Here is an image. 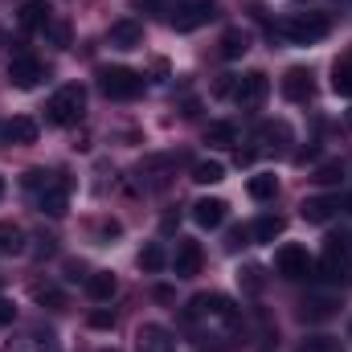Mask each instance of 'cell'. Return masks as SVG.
<instances>
[{"instance_id": "cell-1", "label": "cell", "mask_w": 352, "mask_h": 352, "mask_svg": "<svg viewBox=\"0 0 352 352\" xmlns=\"http://www.w3.org/2000/svg\"><path fill=\"white\" fill-rule=\"evenodd\" d=\"M184 320L201 332H217V328H234L238 324V307L226 295H197L184 307Z\"/></svg>"}, {"instance_id": "cell-2", "label": "cell", "mask_w": 352, "mask_h": 352, "mask_svg": "<svg viewBox=\"0 0 352 352\" xmlns=\"http://www.w3.org/2000/svg\"><path fill=\"white\" fill-rule=\"evenodd\" d=\"M328 16L324 12H299V16H287V21H278L274 25V33L278 37H287V41H295V45H311V41H324L328 37Z\"/></svg>"}, {"instance_id": "cell-3", "label": "cell", "mask_w": 352, "mask_h": 352, "mask_svg": "<svg viewBox=\"0 0 352 352\" xmlns=\"http://www.w3.org/2000/svg\"><path fill=\"white\" fill-rule=\"evenodd\" d=\"M82 111H87V90L82 87H62L54 98H50V107H45V115H50V123H58V127H74L78 119H82Z\"/></svg>"}, {"instance_id": "cell-4", "label": "cell", "mask_w": 352, "mask_h": 352, "mask_svg": "<svg viewBox=\"0 0 352 352\" xmlns=\"http://www.w3.org/2000/svg\"><path fill=\"white\" fill-rule=\"evenodd\" d=\"M98 90L107 98H140L144 78L135 70H127V66H107V70H98Z\"/></svg>"}, {"instance_id": "cell-5", "label": "cell", "mask_w": 352, "mask_h": 352, "mask_svg": "<svg viewBox=\"0 0 352 352\" xmlns=\"http://www.w3.org/2000/svg\"><path fill=\"white\" fill-rule=\"evenodd\" d=\"M217 16V4L213 0H176L173 8V29H180V33H188V29H201V25H209Z\"/></svg>"}, {"instance_id": "cell-6", "label": "cell", "mask_w": 352, "mask_h": 352, "mask_svg": "<svg viewBox=\"0 0 352 352\" xmlns=\"http://www.w3.org/2000/svg\"><path fill=\"white\" fill-rule=\"evenodd\" d=\"M320 278H328V283H352V263H349L344 238H328L324 258H320Z\"/></svg>"}, {"instance_id": "cell-7", "label": "cell", "mask_w": 352, "mask_h": 352, "mask_svg": "<svg viewBox=\"0 0 352 352\" xmlns=\"http://www.w3.org/2000/svg\"><path fill=\"white\" fill-rule=\"evenodd\" d=\"M41 78H45V66H41L37 58H29V54H16V58L8 62V82H12L16 90H33Z\"/></svg>"}, {"instance_id": "cell-8", "label": "cell", "mask_w": 352, "mask_h": 352, "mask_svg": "<svg viewBox=\"0 0 352 352\" xmlns=\"http://www.w3.org/2000/svg\"><path fill=\"white\" fill-rule=\"evenodd\" d=\"M311 270H316V263L307 258L303 246H283V250H278V274H283V278L299 283V278H311Z\"/></svg>"}, {"instance_id": "cell-9", "label": "cell", "mask_w": 352, "mask_h": 352, "mask_svg": "<svg viewBox=\"0 0 352 352\" xmlns=\"http://www.w3.org/2000/svg\"><path fill=\"white\" fill-rule=\"evenodd\" d=\"M266 90H270L266 74L263 70H250V74H242V78L234 82V98H238V107H258L266 98Z\"/></svg>"}, {"instance_id": "cell-10", "label": "cell", "mask_w": 352, "mask_h": 352, "mask_svg": "<svg viewBox=\"0 0 352 352\" xmlns=\"http://www.w3.org/2000/svg\"><path fill=\"white\" fill-rule=\"evenodd\" d=\"M66 201H70V180H66V176H54V180L41 188V197H37L41 213H50V217H62V213H66Z\"/></svg>"}, {"instance_id": "cell-11", "label": "cell", "mask_w": 352, "mask_h": 352, "mask_svg": "<svg viewBox=\"0 0 352 352\" xmlns=\"http://www.w3.org/2000/svg\"><path fill=\"white\" fill-rule=\"evenodd\" d=\"M135 344H140V352H176V340L164 324H140Z\"/></svg>"}, {"instance_id": "cell-12", "label": "cell", "mask_w": 352, "mask_h": 352, "mask_svg": "<svg viewBox=\"0 0 352 352\" xmlns=\"http://www.w3.org/2000/svg\"><path fill=\"white\" fill-rule=\"evenodd\" d=\"M226 209H230V205H226L221 197H201V201L192 205V221H197L201 230H217V226L226 221Z\"/></svg>"}, {"instance_id": "cell-13", "label": "cell", "mask_w": 352, "mask_h": 352, "mask_svg": "<svg viewBox=\"0 0 352 352\" xmlns=\"http://www.w3.org/2000/svg\"><path fill=\"white\" fill-rule=\"evenodd\" d=\"M311 90H316L311 70H303V66L287 70V78H283V98H287V102H307V98H311Z\"/></svg>"}, {"instance_id": "cell-14", "label": "cell", "mask_w": 352, "mask_h": 352, "mask_svg": "<svg viewBox=\"0 0 352 352\" xmlns=\"http://www.w3.org/2000/svg\"><path fill=\"white\" fill-rule=\"evenodd\" d=\"M173 270H176V278H192L201 270V246L188 242V238H180L176 242V254H173Z\"/></svg>"}, {"instance_id": "cell-15", "label": "cell", "mask_w": 352, "mask_h": 352, "mask_svg": "<svg viewBox=\"0 0 352 352\" xmlns=\"http://www.w3.org/2000/svg\"><path fill=\"white\" fill-rule=\"evenodd\" d=\"M107 41L115 50H135V45H144V25L140 21H115L111 33H107Z\"/></svg>"}, {"instance_id": "cell-16", "label": "cell", "mask_w": 352, "mask_h": 352, "mask_svg": "<svg viewBox=\"0 0 352 352\" xmlns=\"http://www.w3.org/2000/svg\"><path fill=\"white\" fill-rule=\"evenodd\" d=\"M0 140L4 144H33L37 140V123L29 115H12L4 127H0Z\"/></svg>"}, {"instance_id": "cell-17", "label": "cell", "mask_w": 352, "mask_h": 352, "mask_svg": "<svg viewBox=\"0 0 352 352\" xmlns=\"http://www.w3.org/2000/svg\"><path fill=\"white\" fill-rule=\"evenodd\" d=\"M58 344H54V332H21V336H12L8 340V349L4 352H54Z\"/></svg>"}, {"instance_id": "cell-18", "label": "cell", "mask_w": 352, "mask_h": 352, "mask_svg": "<svg viewBox=\"0 0 352 352\" xmlns=\"http://www.w3.org/2000/svg\"><path fill=\"white\" fill-rule=\"evenodd\" d=\"M50 21H54V8L45 0H25L21 4V25L25 29H45Z\"/></svg>"}, {"instance_id": "cell-19", "label": "cell", "mask_w": 352, "mask_h": 352, "mask_svg": "<svg viewBox=\"0 0 352 352\" xmlns=\"http://www.w3.org/2000/svg\"><path fill=\"white\" fill-rule=\"evenodd\" d=\"M25 254V230L12 221H0V258H16Z\"/></svg>"}, {"instance_id": "cell-20", "label": "cell", "mask_w": 352, "mask_h": 352, "mask_svg": "<svg viewBox=\"0 0 352 352\" xmlns=\"http://www.w3.org/2000/svg\"><path fill=\"white\" fill-rule=\"evenodd\" d=\"M87 291H90V299L107 303V299L119 291V283H115V274H111V270H94V274H87Z\"/></svg>"}, {"instance_id": "cell-21", "label": "cell", "mask_w": 352, "mask_h": 352, "mask_svg": "<svg viewBox=\"0 0 352 352\" xmlns=\"http://www.w3.org/2000/svg\"><path fill=\"white\" fill-rule=\"evenodd\" d=\"M246 50H250V37H246L242 29H226V33H221V58H226V62H238Z\"/></svg>"}, {"instance_id": "cell-22", "label": "cell", "mask_w": 352, "mask_h": 352, "mask_svg": "<svg viewBox=\"0 0 352 352\" xmlns=\"http://www.w3.org/2000/svg\"><path fill=\"white\" fill-rule=\"evenodd\" d=\"M299 209H303V221H316V226H324V221L336 213V201H328V197H311V201H303Z\"/></svg>"}, {"instance_id": "cell-23", "label": "cell", "mask_w": 352, "mask_h": 352, "mask_svg": "<svg viewBox=\"0 0 352 352\" xmlns=\"http://www.w3.org/2000/svg\"><path fill=\"white\" fill-rule=\"evenodd\" d=\"M278 234H283V217H278V213H274V217H270V213L258 217V221H254V230H250V238H254V242H274Z\"/></svg>"}, {"instance_id": "cell-24", "label": "cell", "mask_w": 352, "mask_h": 352, "mask_svg": "<svg viewBox=\"0 0 352 352\" xmlns=\"http://www.w3.org/2000/svg\"><path fill=\"white\" fill-rule=\"evenodd\" d=\"M192 180H197V184H221V180H226V164H221V160H201V164L192 168Z\"/></svg>"}, {"instance_id": "cell-25", "label": "cell", "mask_w": 352, "mask_h": 352, "mask_svg": "<svg viewBox=\"0 0 352 352\" xmlns=\"http://www.w3.org/2000/svg\"><path fill=\"white\" fill-rule=\"evenodd\" d=\"M332 90H336L340 98H352V58H344V62L332 66Z\"/></svg>"}, {"instance_id": "cell-26", "label": "cell", "mask_w": 352, "mask_h": 352, "mask_svg": "<svg viewBox=\"0 0 352 352\" xmlns=\"http://www.w3.org/2000/svg\"><path fill=\"white\" fill-rule=\"evenodd\" d=\"M205 140H209V144H221V148H230V144H238V127H234V123H209Z\"/></svg>"}, {"instance_id": "cell-27", "label": "cell", "mask_w": 352, "mask_h": 352, "mask_svg": "<svg viewBox=\"0 0 352 352\" xmlns=\"http://www.w3.org/2000/svg\"><path fill=\"white\" fill-rule=\"evenodd\" d=\"M336 311V303L328 299V295H316V299H303V320H324V316H332Z\"/></svg>"}, {"instance_id": "cell-28", "label": "cell", "mask_w": 352, "mask_h": 352, "mask_svg": "<svg viewBox=\"0 0 352 352\" xmlns=\"http://www.w3.org/2000/svg\"><path fill=\"white\" fill-rule=\"evenodd\" d=\"M33 299H37L41 307H50V311H62V307H66V295H62L58 287H33Z\"/></svg>"}, {"instance_id": "cell-29", "label": "cell", "mask_w": 352, "mask_h": 352, "mask_svg": "<svg viewBox=\"0 0 352 352\" xmlns=\"http://www.w3.org/2000/svg\"><path fill=\"white\" fill-rule=\"evenodd\" d=\"M274 192H278V180H274V176H250V197H254V201H270V197H274Z\"/></svg>"}, {"instance_id": "cell-30", "label": "cell", "mask_w": 352, "mask_h": 352, "mask_svg": "<svg viewBox=\"0 0 352 352\" xmlns=\"http://www.w3.org/2000/svg\"><path fill=\"white\" fill-rule=\"evenodd\" d=\"M258 140L278 148V144H287V140H291V131H287V123H263V127H258Z\"/></svg>"}, {"instance_id": "cell-31", "label": "cell", "mask_w": 352, "mask_h": 352, "mask_svg": "<svg viewBox=\"0 0 352 352\" xmlns=\"http://www.w3.org/2000/svg\"><path fill=\"white\" fill-rule=\"evenodd\" d=\"M140 266H144V270H160V266H164V250H160L156 242L144 246V250H140Z\"/></svg>"}, {"instance_id": "cell-32", "label": "cell", "mask_w": 352, "mask_h": 352, "mask_svg": "<svg viewBox=\"0 0 352 352\" xmlns=\"http://www.w3.org/2000/svg\"><path fill=\"white\" fill-rule=\"evenodd\" d=\"M340 176H344V168H340V164H324V168H320V173L311 176V180L328 188V184H340Z\"/></svg>"}, {"instance_id": "cell-33", "label": "cell", "mask_w": 352, "mask_h": 352, "mask_svg": "<svg viewBox=\"0 0 352 352\" xmlns=\"http://www.w3.org/2000/svg\"><path fill=\"white\" fill-rule=\"evenodd\" d=\"M303 352H340V344H336L332 336H311V340L303 344Z\"/></svg>"}, {"instance_id": "cell-34", "label": "cell", "mask_w": 352, "mask_h": 352, "mask_svg": "<svg viewBox=\"0 0 352 352\" xmlns=\"http://www.w3.org/2000/svg\"><path fill=\"white\" fill-rule=\"evenodd\" d=\"M54 180V173H45V168H29L25 173V188H45Z\"/></svg>"}, {"instance_id": "cell-35", "label": "cell", "mask_w": 352, "mask_h": 352, "mask_svg": "<svg viewBox=\"0 0 352 352\" xmlns=\"http://www.w3.org/2000/svg\"><path fill=\"white\" fill-rule=\"evenodd\" d=\"M258 274H263V270H258V266H246V270H242V274H238V278H242V283H246V291H258V287H263V278H258Z\"/></svg>"}, {"instance_id": "cell-36", "label": "cell", "mask_w": 352, "mask_h": 352, "mask_svg": "<svg viewBox=\"0 0 352 352\" xmlns=\"http://www.w3.org/2000/svg\"><path fill=\"white\" fill-rule=\"evenodd\" d=\"M90 328L107 332V328H115V316H111V311H90Z\"/></svg>"}, {"instance_id": "cell-37", "label": "cell", "mask_w": 352, "mask_h": 352, "mask_svg": "<svg viewBox=\"0 0 352 352\" xmlns=\"http://www.w3.org/2000/svg\"><path fill=\"white\" fill-rule=\"evenodd\" d=\"M12 320H16V307H12V299H4V295H0V328H8Z\"/></svg>"}, {"instance_id": "cell-38", "label": "cell", "mask_w": 352, "mask_h": 352, "mask_svg": "<svg viewBox=\"0 0 352 352\" xmlns=\"http://www.w3.org/2000/svg\"><path fill=\"white\" fill-rule=\"evenodd\" d=\"M41 33H50V37H54L58 45H66V37H70V33H66V25H54V21H50V25H45Z\"/></svg>"}, {"instance_id": "cell-39", "label": "cell", "mask_w": 352, "mask_h": 352, "mask_svg": "<svg viewBox=\"0 0 352 352\" xmlns=\"http://www.w3.org/2000/svg\"><path fill=\"white\" fill-rule=\"evenodd\" d=\"M140 12H164V0H131Z\"/></svg>"}, {"instance_id": "cell-40", "label": "cell", "mask_w": 352, "mask_h": 352, "mask_svg": "<svg viewBox=\"0 0 352 352\" xmlns=\"http://www.w3.org/2000/svg\"><path fill=\"white\" fill-rule=\"evenodd\" d=\"M250 242V230H234L230 234V250H238V246H246Z\"/></svg>"}, {"instance_id": "cell-41", "label": "cell", "mask_w": 352, "mask_h": 352, "mask_svg": "<svg viewBox=\"0 0 352 352\" xmlns=\"http://www.w3.org/2000/svg\"><path fill=\"white\" fill-rule=\"evenodd\" d=\"M344 209H349V213H352V192H349V201H344Z\"/></svg>"}, {"instance_id": "cell-42", "label": "cell", "mask_w": 352, "mask_h": 352, "mask_svg": "<svg viewBox=\"0 0 352 352\" xmlns=\"http://www.w3.org/2000/svg\"><path fill=\"white\" fill-rule=\"evenodd\" d=\"M0 197H4V176H0Z\"/></svg>"}, {"instance_id": "cell-43", "label": "cell", "mask_w": 352, "mask_h": 352, "mask_svg": "<svg viewBox=\"0 0 352 352\" xmlns=\"http://www.w3.org/2000/svg\"><path fill=\"white\" fill-rule=\"evenodd\" d=\"M102 352H119V349H102Z\"/></svg>"}]
</instances>
